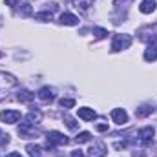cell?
<instances>
[{"mask_svg": "<svg viewBox=\"0 0 157 157\" xmlns=\"http://www.w3.org/2000/svg\"><path fill=\"white\" fill-rule=\"evenodd\" d=\"M62 144H68V137L60 132H48L46 135V150H51L55 146H62Z\"/></svg>", "mask_w": 157, "mask_h": 157, "instance_id": "obj_1", "label": "cell"}, {"mask_svg": "<svg viewBox=\"0 0 157 157\" xmlns=\"http://www.w3.org/2000/svg\"><path fill=\"white\" fill-rule=\"evenodd\" d=\"M17 86V78L13 77L11 73H6V71H0V101L7 95V91L11 88Z\"/></svg>", "mask_w": 157, "mask_h": 157, "instance_id": "obj_2", "label": "cell"}, {"mask_svg": "<svg viewBox=\"0 0 157 157\" xmlns=\"http://www.w3.org/2000/svg\"><path fill=\"white\" fill-rule=\"evenodd\" d=\"M137 37H139V40H143V42H146V44H154V42H157V22L152 24V26L141 28V29L137 31Z\"/></svg>", "mask_w": 157, "mask_h": 157, "instance_id": "obj_3", "label": "cell"}, {"mask_svg": "<svg viewBox=\"0 0 157 157\" xmlns=\"http://www.w3.org/2000/svg\"><path fill=\"white\" fill-rule=\"evenodd\" d=\"M132 44V37L126 35V33H119L113 37V42H112V51H122V49H128Z\"/></svg>", "mask_w": 157, "mask_h": 157, "instance_id": "obj_4", "label": "cell"}, {"mask_svg": "<svg viewBox=\"0 0 157 157\" xmlns=\"http://www.w3.org/2000/svg\"><path fill=\"white\" fill-rule=\"evenodd\" d=\"M18 135H20V137H24V139L39 137L40 130H39V128H35V124H31V122H22V124L18 126Z\"/></svg>", "mask_w": 157, "mask_h": 157, "instance_id": "obj_5", "label": "cell"}, {"mask_svg": "<svg viewBox=\"0 0 157 157\" xmlns=\"http://www.w3.org/2000/svg\"><path fill=\"white\" fill-rule=\"evenodd\" d=\"M37 97H39L42 102H53V101H55V97H57V91H55V88L44 86V88H40V90H39Z\"/></svg>", "mask_w": 157, "mask_h": 157, "instance_id": "obj_6", "label": "cell"}, {"mask_svg": "<svg viewBox=\"0 0 157 157\" xmlns=\"http://www.w3.org/2000/svg\"><path fill=\"white\" fill-rule=\"evenodd\" d=\"M106 152H108L106 144L101 143V141H97V143H93V144L90 146V150H88V157H104L106 155Z\"/></svg>", "mask_w": 157, "mask_h": 157, "instance_id": "obj_7", "label": "cell"}, {"mask_svg": "<svg viewBox=\"0 0 157 157\" xmlns=\"http://www.w3.org/2000/svg\"><path fill=\"white\" fill-rule=\"evenodd\" d=\"M0 121L2 122H7V124H15L20 121V112L18 110H6V112H0Z\"/></svg>", "mask_w": 157, "mask_h": 157, "instance_id": "obj_8", "label": "cell"}, {"mask_svg": "<svg viewBox=\"0 0 157 157\" xmlns=\"http://www.w3.org/2000/svg\"><path fill=\"white\" fill-rule=\"evenodd\" d=\"M154 133H155V130L152 128V126H144V128H141L139 130V141L141 143H144V144H150L152 141H154Z\"/></svg>", "mask_w": 157, "mask_h": 157, "instance_id": "obj_9", "label": "cell"}, {"mask_svg": "<svg viewBox=\"0 0 157 157\" xmlns=\"http://www.w3.org/2000/svg\"><path fill=\"white\" fill-rule=\"evenodd\" d=\"M110 115H112V121H113L115 124H119V126H122V124L128 122V113H126L122 108H113Z\"/></svg>", "mask_w": 157, "mask_h": 157, "instance_id": "obj_10", "label": "cell"}, {"mask_svg": "<svg viewBox=\"0 0 157 157\" xmlns=\"http://www.w3.org/2000/svg\"><path fill=\"white\" fill-rule=\"evenodd\" d=\"M155 6H157L155 0H143L141 6H139V11H141L143 15H150V13L155 11Z\"/></svg>", "mask_w": 157, "mask_h": 157, "instance_id": "obj_11", "label": "cell"}, {"mask_svg": "<svg viewBox=\"0 0 157 157\" xmlns=\"http://www.w3.org/2000/svg\"><path fill=\"white\" fill-rule=\"evenodd\" d=\"M144 60L146 62H155L157 60V44H148V48L144 49Z\"/></svg>", "mask_w": 157, "mask_h": 157, "instance_id": "obj_12", "label": "cell"}, {"mask_svg": "<svg viewBox=\"0 0 157 157\" xmlns=\"http://www.w3.org/2000/svg\"><path fill=\"white\" fill-rule=\"evenodd\" d=\"M59 22L64 24V26H77L78 24V17H75L73 13H62L60 18H59Z\"/></svg>", "mask_w": 157, "mask_h": 157, "instance_id": "obj_13", "label": "cell"}, {"mask_svg": "<svg viewBox=\"0 0 157 157\" xmlns=\"http://www.w3.org/2000/svg\"><path fill=\"white\" fill-rule=\"evenodd\" d=\"M78 117L82 119V121H93V119L97 117V113H95V110L93 108H78Z\"/></svg>", "mask_w": 157, "mask_h": 157, "instance_id": "obj_14", "label": "cell"}, {"mask_svg": "<svg viewBox=\"0 0 157 157\" xmlns=\"http://www.w3.org/2000/svg\"><path fill=\"white\" fill-rule=\"evenodd\" d=\"M42 121V112L40 110H31L28 115H26V122H31V124H39Z\"/></svg>", "mask_w": 157, "mask_h": 157, "instance_id": "obj_15", "label": "cell"}, {"mask_svg": "<svg viewBox=\"0 0 157 157\" xmlns=\"http://www.w3.org/2000/svg\"><path fill=\"white\" fill-rule=\"evenodd\" d=\"M17 99H18L20 102H31V101L35 99V93H31L29 90H20L18 95H17Z\"/></svg>", "mask_w": 157, "mask_h": 157, "instance_id": "obj_16", "label": "cell"}, {"mask_svg": "<svg viewBox=\"0 0 157 157\" xmlns=\"http://www.w3.org/2000/svg\"><path fill=\"white\" fill-rule=\"evenodd\" d=\"M95 0H73V6L77 7L78 11H88L91 6H93Z\"/></svg>", "mask_w": 157, "mask_h": 157, "instance_id": "obj_17", "label": "cell"}, {"mask_svg": "<svg viewBox=\"0 0 157 157\" xmlns=\"http://www.w3.org/2000/svg\"><path fill=\"white\" fill-rule=\"evenodd\" d=\"M26 150H28L29 157H42V146H39V144H28Z\"/></svg>", "mask_w": 157, "mask_h": 157, "instance_id": "obj_18", "label": "cell"}, {"mask_svg": "<svg viewBox=\"0 0 157 157\" xmlns=\"http://www.w3.org/2000/svg\"><path fill=\"white\" fill-rule=\"evenodd\" d=\"M152 112H154V108L148 106V104H144V106H141V108L135 110V115H137V117H148Z\"/></svg>", "mask_w": 157, "mask_h": 157, "instance_id": "obj_19", "label": "cell"}, {"mask_svg": "<svg viewBox=\"0 0 157 157\" xmlns=\"http://www.w3.org/2000/svg\"><path fill=\"white\" fill-rule=\"evenodd\" d=\"M90 139H91V133H90V132H80L77 137H75V143H77V144H84V143H88Z\"/></svg>", "mask_w": 157, "mask_h": 157, "instance_id": "obj_20", "label": "cell"}, {"mask_svg": "<svg viewBox=\"0 0 157 157\" xmlns=\"http://www.w3.org/2000/svg\"><path fill=\"white\" fill-rule=\"evenodd\" d=\"M35 20L49 22V20H51V11H40V13H35Z\"/></svg>", "mask_w": 157, "mask_h": 157, "instance_id": "obj_21", "label": "cell"}, {"mask_svg": "<svg viewBox=\"0 0 157 157\" xmlns=\"http://www.w3.org/2000/svg\"><path fill=\"white\" fill-rule=\"evenodd\" d=\"M20 7H18V11H20V15L22 17H29L31 13H33V9H31V6L28 4V2H24V4H18Z\"/></svg>", "mask_w": 157, "mask_h": 157, "instance_id": "obj_22", "label": "cell"}, {"mask_svg": "<svg viewBox=\"0 0 157 157\" xmlns=\"http://www.w3.org/2000/svg\"><path fill=\"white\" fill-rule=\"evenodd\" d=\"M59 104H60L62 108H73V106H75V99H70V97H62V99L59 101Z\"/></svg>", "mask_w": 157, "mask_h": 157, "instance_id": "obj_23", "label": "cell"}, {"mask_svg": "<svg viewBox=\"0 0 157 157\" xmlns=\"http://www.w3.org/2000/svg\"><path fill=\"white\" fill-rule=\"evenodd\" d=\"M64 122H66V126H68L70 130H77L78 128V124L75 122V119L71 117V115H68V113L64 115Z\"/></svg>", "mask_w": 157, "mask_h": 157, "instance_id": "obj_24", "label": "cell"}, {"mask_svg": "<svg viewBox=\"0 0 157 157\" xmlns=\"http://www.w3.org/2000/svg\"><path fill=\"white\" fill-rule=\"evenodd\" d=\"M93 35H95L97 39H104V37L108 35V31H106L104 28H93Z\"/></svg>", "mask_w": 157, "mask_h": 157, "instance_id": "obj_25", "label": "cell"}, {"mask_svg": "<svg viewBox=\"0 0 157 157\" xmlns=\"http://www.w3.org/2000/svg\"><path fill=\"white\" fill-rule=\"evenodd\" d=\"M18 4H20V0H6V6H9V7H15Z\"/></svg>", "mask_w": 157, "mask_h": 157, "instance_id": "obj_26", "label": "cell"}, {"mask_svg": "<svg viewBox=\"0 0 157 157\" xmlns=\"http://www.w3.org/2000/svg\"><path fill=\"white\" fill-rule=\"evenodd\" d=\"M97 130L99 132H106L108 130V124H97Z\"/></svg>", "mask_w": 157, "mask_h": 157, "instance_id": "obj_27", "label": "cell"}, {"mask_svg": "<svg viewBox=\"0 0 157 157\" xmlns=\"http://www.w3.org/2000/svg\"><path fill=\"white\" fill-rule=\"evenodd\" d=\"M71 157H84V154L80 150H75V152H71Z\"/></svg>", "mask_w": 157, "mask_h": 157, "instance_id": "obj_28", "label": "cell"}, {"mask_svg": "<svg viewBox=\"0 0 157 157\" xmlns=\"http://www.w3.org/2000/svg\"><path fill=\"white\" fill-rule=\"evenodd\" d=\"M6 157H22L18 152H13V154H9V155H6Z\"/></svg>", "mask_w": 157, "mask_h": 157, "instance_id": "obj_29", "label": "cell"}, {"mask_svg": "<svg viewBox=\"0 0 157 157\" xmlns=\"http://www.w3.org/2000/svg\"><path fill=\"white\" fill-rule=\"evenodd\" d=\"M126 2H128V0H115L113 4H115V6H119V4H126Z\"/></svg>", "mask_w": 157, "mask_h": 157, "instance_id": "obj_30", "label": "cell"}, {"mask_svg": "<svg viewBox=\"0 0 157 157\" xmlns=\"http://www.w3.org/2000/svg\"><path fill=\"white\" fill-rule=\"evenodd\" d=\"M2 57H4V53H2V51H0V59H2Z\"/></svg>", "mask_w": 157, "mask_h": 157, "instance_id": "obj_31", "label": "cell"}, {"mask_svg": "<svg viewBox=\"0 0 157 157\" xmlns=\"http://www.w3.org/2000/svg\"><path fill=\"white\" fill-rule=\"evenodd\" d=\"M2 135H4V133H2V132H0V137H2Z\"/></svg>", "mask_w": 157, "mask_h": 157, "instance_id": "obj_32", "label": "cell"}]
</instances>
